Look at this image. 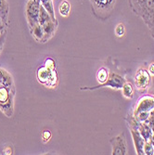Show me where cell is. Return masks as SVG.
I'll list each match as a JSON object with an SVG mask.
<instances>
[{"instance_id":"1","label":"cell","mask_w":154,"mask_h":155,"mask_svg":"<svg viewBox=\"0 0 154 155\" xmlns=\"http://www.w3.org/2000/svg\"><path fill=\"white\" fill-rule=\"evenodd\" d=\"M15 84L12 75L5 69L0 68V110L10 118L14 112Z\"/></svg>"},{"instance_id":"2","label":"cell","mask_w":154,"mask_h":155,"mask_svg":"<svg viewBox=\"0 0 154 155\" xmlns=\"http://www.w3.org/2000/svg\"><path fill=\"white\" fill-rule=\"evenodd\" d=\"M136 15L140 17L154 38V0H129Z\"/></svg>"},{"instance_id":"3","label":"cell","mask_w":154,"mask_h":155,"mask_svg":"<svg viewBox=\"0 0 154 155\" xmlns=\"http://www.w3.org/2000/svg\"><path fill=\"white\" fill-rule=\"evenodd\" d=\"M89 1L91 2L94 14L100 20L108 19L116 4V0H89Z\"/></svg>"},{"instance_id":"4","label":"cell","mask_w":154,"mask_h":155,"mask_svg":"<svg viewBox=\"0 0 154 155\" xmlns=\"http://www.w3.org/2000/svg\"><path fill=\"white\" fill-rule=\"evenodd\" d=\"M41 8L40 0H28L25 7V14L28 25L30 27V30L38 23L39 13Z\"/></svg>"},{"instance_id":"5","label":"cell","mask_w":154,"mask_h":155,"mask_svg":"<svg viewBox=\"0 0 154 155\" xmlns=\"http://www.w3.org/2000/svg\"><path fill=\"white\" fill-rule=\"evenodd\" d=\"M125 83V79L116 73H111L109 75L107 81L102 84H97L96 87H81V90H95L97 88H103V87H110L113 89H122L123 84Z\"/></svg>"},{"instance_id":"6","label":"cell","mask_w":154,"mask_h":155,"mask_svg":"<svg viewBox=\"0 0 154 155\" xmlns=\"http://www.w3.org/2000/svg\"><path fill=\"white\" fill-rule=\"evenodd\" d=\"M151 83V75L148 72V70L144 68H139L135 75V86L136 87L140 90L145 91L149 88Z\"/></svg>"},{"instance_id":"7","label":"cell","mask_w":154,"mask_h":155,"mask_svg":"<svg viewBox=\"0 0 154 155\" xmlns=\"http://www.w3.org/2000/svg\"><path fill=\"white\" fill-rule=\"evenodd\" d=\"M111 145V154L113 155H125L127 154V146H126V139H125L124 133H122L110 140Z\"/></svg>"},{"instance_id":"8","label":"cell","mask_w":154,"mask_h":155,"mask_svg":"<svg viewBox=\"0 0 154 155\" xmlns=\"http://www.w3.org/2000/svg\"><path fill=\"white\" fill-rule=\"evenodd\" d=\"M154 110V96L153 95H144L138 100L135 107L133 115H136L139 112H150Z\"/></svg>"},{"instance_id":"9","label":"cell","mask_w":154,"mask_h":155,"mask_svg":"<svg viewBox=\"0 0 154 155\" xmlns=\"http://www.w3.org/2000/svg\"><path fill=\"white\" fill-rule=\"evenodd\" d=\"M130 132L132 135L133 142L135 146V150L136 154L142 155L144 154V145H145V139L142 137L140 133L135 127H130Z\"/></svg>"},{"instance_id":"10","label":"cell","mask_w":154,"mask_h":155,"mask_svg":"<svg viewBox=\"0 0 154 155\" xmlns=\"http://www.w3.org/2000/svg\"><path fill=\"white\" fill-rule=\"evenodd\" d=\"M55 70H50L49 68H48L47 66H43L38 69L37 71V79L40 83L47 84L53 74V72Z\"/></svg>"},{"instance_id":"11","label":"cell","mask_w":154,"mask_h":155,"mask_svg":"<svg viewBox=\"0 0 154 155\" xmlns=\"http://www.w3.org/2000/svg\"><path fill=\"white\" fill-rule=\"evenodd\" d=\"M57 25H58V23L56 21H54L53 20H49L48 21H47L44 24L41 25L42 27H43V30L45 33L44 42H46L47 40H48L49 38H51L53 36V35L56 32V29H57Z\"/></svg>"},{"instance_id":"12","label":"cell","mask_w":154,"mask_h":155,"mask_svg":"<svg viewBox=\"0 0 154 155\" xmlns=\"http://www.w3.org/2000/svg\"><path fill=\"white\" fill-rule=\"evenodd\" d=\"M136 129L140 133L142 137L145 139V141H149L152 135V131H151V128L149 127V125L147 123H138Z\"/></svg>"},{"instance_id":"13","label":"cell","mask_w":154,"mask_h":155,"mask_svg":"<svg viewBox=\"0 0 154 155\" xmlns=\"http://www.w3.org/2000/svg\"><path fill=\"white\" fill-rule=\"evenodd\" d=\"M8 12H9V6L7 0H0V18L6 23L8 22Z\"/></svg>"},{"instance_id":"14","label":"cell","mask_w":154,"mask_h":155,"mask_svg":"<svg viewBox=\"0 0 154 155\" xmlns=\"http://www.w3.org/2000/svg\"><path fill=\"white\" fill-rule=\"evenodd\" d=\"M31 33L33 35V36L34 37V39L38 42H44V38H45V33L43 30V27H42L39 23H37L36 25H34L32 29H31Z\"/></svg>"},{"instance_id":"15","label":"cell","mask_w":154,"mask_h":155,"mask_svg":"<svg viewBox=\"0 0 154 155\" xmlns=\"http://www.w3.org/2000/svg\"><path fill=\"white\" fill-rule=\"evenodd\" d=\"M41 6L43 7L50 15L53 21H56V15H55V10H54V6H53V0H40Z\"/></svg>"},{"instance_id":"16","label":"cell","mask_w":154,"mask_h":155,"mask_svg":"<svg viewBox=\"0 0 154 155\" xmlns=\"http://www.w3.org/2000/svg\"><path fill=\"white\" fill-rule=\"evenodd\" d=\"M122 93L125 98H127V100H132L134 97V87L132 86V84L128 83V82H125L122 87Z\"/></svg>"},{"instance_id":"17","label":"cell","mask_w":154,"mask_h":155,"mask_svg":"<svg viewBox=\"0 0 154 155\" xmlns=\"http://www.w3.org/2000/svg\"><path fill=\"white\" fill-rule=\"evenodd\" d=\"M71 3L68 0H62L59 6V12L62 17H68L71 13Z\"/></svg>"},{"instance_id":"18","label":"cell","mask_w":154,"mask_h":155,"mask_svg":"<svg viewBox=\"0 0 154 155\" xmlns=\"http://www.w3.org/2000/svg\"><path fill=\"white\" fill-rule=\"evenodd\" d=\"M109 75V70L105 67H101L99 69V71L97 73V80L100 82V84H102L105 81H107Z\"/></svg>"},{"instance_id":"19","label":"cell","mask_w":154,"mask_h":155,"mask_svg":"<svg viewBox=\"0 0 154 155\" xmlns=\"http://www.w3.org/2000/svg\"><path fill=\"white\" fill-rule=\"evenodd\" d=\"M146 123L149 125V127L151 128V131H152V135H151L149 141H150L154 146V110L150 111L149 117V119H148V121Z\"/></svg>"},{"instance_id":"20","label":"cell","mask_w":154,"mask_h":155,"mask_svg":"<svg viewBox=\"0 0 154 155\" xmlns=\"http://www.w3.org/2000/svg\"><path fill=\"white\" fill-rule=\"evenodd\" d=\"M114 33L116 35V36L118 37H123L125 34V27L123 25V23H118L114 29Z\"/></svg>"},{"instance_id":"21","label":"cell","mask_w":154,"mask_h":155,"mask_svg":"<svg viewBox=\"0 0 154 155\" xmlns=\"http://www.w3.org/2000/svg\"><path fill=\"white\" fill-rule=\"evenodd\" d=\"M144 154L152 155L154 154V146L150 141H145L144 145Z\"/></svg>"},{"instance_id":"22","label":"cell","mask_w":154,"mask_h":155,"mask_svg":"<svg viewBox=\"0 0 154 155\" xmlns=\"http://www.w3.org/2000/svg\"><path fill=\"white\" fill-rule=\"evenodd\" d=\"M45 66H47L48 68H49L50 70H55V67H56V64H55V61L52 60V59H48L45 62Z\"/></svg>"},{"instance_id":"23","label":"cell","mask_w":154,"mask_h":155,"mask_svg":"<svg viewBox=\"0 0 154 155\" xmlns=\"http://www.w3.org/2000/svg\"><path fill=\"white\" fill-rule=\"evenodd\" d=\"M42 137H43V140L45 142L48 141V140L51 138V132L48 130H45L43 133H42Z\"/></svg>"},{"instance_id":"24","label":"cell","mask_w":154,"mask_h":155,"mask_svg":"<svg viewBox=\"0 0 154 155\" xmlns=\"http://www.w3.org/2000/svg\"><path fill=\"white\" fill-rule=\"evenodd\" d=\"M5 41H6V31L0 35V53H1L2 49H3V47H4V44H5Z\"/></svg>"},{"instance_id":"25","label":"cell","mask_w":154,"mask_h":155,"mask_svg":"<svg viewBox=\"0 0 154 155\" xmlns=\"http://www.w3.org/2000/svg\"><path fill=\"white\" fill-rule=\"evenodd\" d=\"M5 28H6V23L2 21L1 18H0V35H1L6 31Z\"/></svg>"},{"instance_id":"26","label":"cell","mask_w":154,"mask_h":155,"mask_svg":"<svg viewBox=\"0 0 154 155\" xmlns=\"http://www.w3.org/2000/svg\"><path fill=\"white\" fill-rule=\"evenodd\" d=\"M148 72L150 74L151 76H154V62H151L149 66V69H148Z\"/></svg>"},{"instance_id":"27","label":"cell","mask_w":154,"mask_h":155,"mask_svg":"<svg viewBox=\"0 0 154 155\" xmlns=\"http://www.w3.org/2000/svg\"><path fill=\"white\" fill-rule=\"evenodd\" d=\"M4 152H5V154H12V150L9 147H8L6 149V150H4Z\"/></svg>"}]
</instances>
